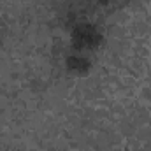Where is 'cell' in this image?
Wrapping results in <instances>:
<instances>
[{
  "label": "cell",
  "instance_id": "6da1fadb",
  "mask_svg": "<svg viewBox=\"0 0 151 151\" xmlns=\"http://www.w3.org/2000/svg\"><path fill=\"white\" fill-rule=\"evenodd\" d=\"M72 42L79 49H90L100 42V34L90 23H76L72 30Z\"/></svg>",
  "mask_w": 151,
  "mask_h": 151
}]
</instances>
